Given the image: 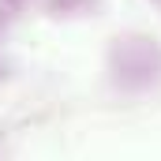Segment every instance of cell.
Here are the masks:
<instances>
[{
  "label": "cell",
  "mask_w": 161,
  "mask_h": 161,
  "mask_svg": "<svg viewBox=\"0 0 161 161\" xmlns=\"http://www.w3.org/2000/svg\"><path fill=\"white\" fill-rule=\"evenodd\" d=\"M97 0H49V11L56 15H75V11H90Z\"/></svg>",
  "instance_id": "obj_2"
},
{
  "label": "cell",
  "mask_w": 161,
  "mask_h": 161,
  "mask_svg": "<svg viewBox=\"0 0 161 161\" xmlns=\"http://www.w3.org/2000/svg\"><path fill=\"white\" fill-rule=\"evenodd\" d=\"M26 4H30V0H0V30H4V26H8V19H15Z\"/></svg>",
  "instance_id": "obj_3"
},
{
  "label": "cell",
  "mask_w": 161,
  "mask_h": 161,
  "mask_svg": "<svg viewBox=\"0 0 161 161\" xmlns=\"http://www.w3.org/2000/svg\"><path fill=\"white\" fill-rule=\"evenodd\" d=\"M109 71L124 90H142L161 79V45L146 34H124L109 49Z\"/></svg>",
  "instance_id": "obj_1"
}]
</instances>
